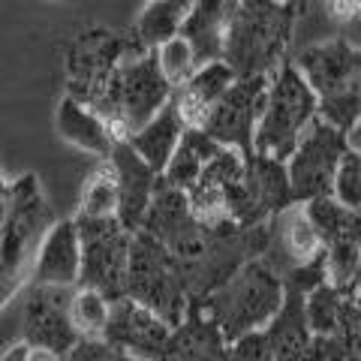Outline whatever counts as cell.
<instances>
[{
  "mask_svg": "<svg viewBox=\"0 0 361 361\" xmlns=\"http://www.w3.org/2000/svg\"><path fill=\"white\" fill-rule=\"evenodd\" d=\"M145 51L148 49L139 42L135 30L130 33L109 30V27L82 30L66 45V82H70L66 94L87 103L123 61L135 58V54H145Z\"/></svg>",
  "mask_w": 361,
  "mask_h": 361,
  "instance_id": "8",
  "label": "cell"
},
{
  "mask_svg": "<svg viewBox=\"0 0 361 361\" xmlns=\"http://www.w3.org/2000/svg\"><path fill=\"white\" fill-rule=\"evenodd\" d=\"M277 4H286V6H295V9H301V13H304V9H307V4H310V0H277Z\"/></svg>",
  "mask_w": 361,
  "mask_h": 361,
  "instance_id": "38",
  "label": "cell"
},
{
  "mask_svg": "<svg viewBox=\"0 0 361 361\" xmlns=\"http://www.w3.org/2000/svg\"><path fill=\"white\" fill-rule=\"evenodd\" d=\"M58 286H30L27 301L21 307V337L30 346H45L66 355L82 341L70 316V295Z\"/></svg>",
  "mask_w": 361,
  "mask_h": 361,
  "instance_id": "12",
  "label": "cell"
},
{
  "mask_svg": "<svg viewBox=\"0 0 361 361\" xmlns=\"http://www.w3.org/2000/svg\"><path fill=\"white\" fill-rule=\"evenodd\" d=\"M121 211V190H118V172L111 160H97L85 180L82 202H78L75 220H118Z\"/></svg>",
  "mask_w": 361,
  "mask_h": 361,
  "instance_id": "23",
  "label": "cell"
},
{
  "mask_svg": "<svg viewBox=\"0 0 361 361\" xmlns=\"http://www.w3.org/2000/svg\"><path fill=\"white\" fill-rule=\"evenodd\" d=\"M175 9H178V16L184 18V25H187V18L193 16V9H196V0H169Z\"/></svg>",
  "mask_w": 361,
  "mask_h": 361,
  "instance_id": "36",
  "label": "cell"
},
{
  "mask_svg": "<svg viewBox=\"0 0 361 361\" xmlns=\"http://www.w3.org/2000/svg\"><path fill=\"white\" fill-rule=\"evenodd\" d=\"M271 94V75H244L238 78L229 94H226L217 109L211 111L202 133H208L223 148H238L244 154L253 151L256 127L262 121V111L268 106Z\"/></svg>",
  "mask_w": 361,
  "mask_h": 361,
  "instance_id": "11",
  "label": "cell"
},
{
  "mask_svg": "<svg viewBox=\"0 0 361 361\" xmlns=\"http://www.w3.org/2000/svg\"><path fill=\"white\" fill-rule=\"evenodd\" d=\"M316 118H319V97L295 66V61H286L271 75V94L262 121L256 127L253 151L271 157V160L289 163L301 135L307 133Z\"/></svg>",
  "mask_w": 361,
  "mask_h": 361,
  "instance_id": "6",
  "label": "cell"
},
{
  "mask_svg": "<svg viewBox=\"0 0 361 361\" xmlns=\"http://www.w3.org/2000/svg\"><path fill=\"white\" fill-rule=\"evenodd\" d=\"M268 343L274 349L277 361H298L301 353L310 346L313 331L307 322V307H304V295L295 289H286V304L277 313V319L265 329Z\"/></svg>",
  "mask_w": 361,
  "mask_h": 361,
  "instance_id": "21",
  "label": "cell"
},
{
  "mask_svg": "<svg viewBox=\"0 0 361 361\" xmlns=\"http://www.w3.org/2000/svg\"><path fill=\"white\" fill-rule=\"evenodd\" d=\"M295 66L319 97V118L349 133L361 121V49L346 39L307 45Z\"/></svg>",
  "mask_w": 361,
  "mask_h": 361,
  "instance_id": "4",
  "label": "cell"
},
{
  "mask_svg": "<svg viewBox=\"0 0 361 361\" xmlns=\"http://www.w3.org/2000/svg\"><path fill=\"white\" fill-rule=\"evenodd\" d=\"M346 142H349V148H353V151H358V154H361V121L355 123L353 130L346 133Z\"/></svg>",
  "mask_w": 361,
  "mask_h": 361,
  "instance_id": "37",
  "label": "cell"
},
{
  "mask_svg": "<svg viewBox=\"0 0 361 361\" xmlns=\"http://www.w3.org/2000/svg\"><path fill=\"white\" fill-rule=\"evenodd\" d=\"M349 148L346 133L337 130L325 118H316L301 135L295 154L289 157V184L295 205H307L313 199L334 193V178Z\"/></svg>",
  "mask_w": 361,
  "mask_h": 361,
  "instance_id": "10",
  "label": "cell"
},
{
  "mask_svg": "<svg viewBox=\"0 0 361 361\" xmlns=\"http://www.w3.org/2000/svg\"><path fill=\"white\" fill-rule=\"evenodd\" d=\"M27 355H30V343L25 341H16L13 346L4 349V361H27Z\"/></svg>",
  "mask_w": 361,
  "mask_h": 361,
  "instance_id": "34",
  "label": "cell"
},
{
  "mask_svg": "<svg viewBox=\"0 0 361 361\" xmlns=\"http://www.w3.org/2000/svg\"><path fill=\"white\" fill-rule=\"evenodd\" d=\"M223 145H217L211 139L208 133L202 130H187L184 142H180V148L175 151L172 163L166 166L163 172V184L172 187V190H180V193H190L199 180H202V172H205V166L217 157V151Z\"/></svg>",
  "mask_w": 361,
  "mask_h": 361,
  "instance_id": "22",
  "label": "cell"
},
{
  "mask_svg": "<svg viewBox=\"0 0 361 361\" xmlns=\"http://www.w3.org/2000/svg\"><path fill=\"white\" fill-rule=\"evenodd\" d=\"M82 232V283L99 289L111 301L127 298L130 292V253L133 235L121 220H75Z\"/></svg>",
  "mask_w": 361,
  "mask_h": 361,
  "instance_id": "9",
  "label": "cell"
},
{
  "mask_svg": "<svg viewBox=\"0 0 361 361\" xmlns=\"http://www.w3.org/2000/svg\"><path fill=\"white\" fill-rule=\"evenodd\" d=\"M160 361H232L229 341L223 337L208 301L205 307L202 301L190 304L187 319L172 331Z\"/></svg>",
  "mask_w": 361,
  "mask_h": 361,
  "instance_id": "16",
  "label": "cell"
},
{
  "mask_svg": "<svg viewBox=\"0 0 361 361\" xmlns=\"http://www.w3.org/2000/svg\"><path fill=\"white\" fill-rule=\"evenodd\" d=\"M341 205H346L349 211H361V154L346 148L341 169H337L334 178V193H331Z\"/></svg>",
  "mask_w": 361,
  "mask_h": 361,
  "instance_id": "30",
  "label": "cell"
},
{
  "mask_svg": "<svg viewBox=\"0 0 361 361\" xmlns=\"http://www.w3.org/2000/svg\"><path fill=\"white\" fill-rule=\"evenodd\" d=\"M304 13L277 0H241L229 30H226L223 61L235 75H274L286 63L295 21Z\"/></svg>",
  "mask_w": 361,
  "mask_h": 361,
  "instance_id": "2",
  "label": "cell"
},
{
  "mask_svg": "<svg viewBox=\"0 0 361 361\" xmlns=\"http://www.w3.org/2000/svg\"><path fill=\"white\" fill-rule=\"evenodd\" d=\"M115 163V172H118V190H121V211H118V220L127 226L130 232H139L145 217L154 205V196L160 190V175L142 160L135 148L121 139L115 145V151L109 157Z\"/></svg>",
  "mask_w": 361,
  "mask_h": 361,
  "instance_id": "15",
  "label": "cell"
},
{
  "mask_svg": "<svg viewBox=\"0 0 361 361\" xmlns=\"http://www.w3.org/2000/svg\"><path fill=\"white\" fill-rule=\"evenodd\" d=\"M58 223L39 178L27 172L16 180H4V217H0V286L4 304L30 283L39 247Z\"/></svg>",
  "mask_w": 361,
  "mask_h": 361,
  "instance_id": "1",
  "label": "cell"
},
{
  "mask_svg": "<svg viewBox=\"0 0 361 361\" xmlns=\"http://www.w3.org/2000/svg\"><path fill=\"white\" fill-rule=\"evenodd\" d=\"M157 63H160V73H163V78L169 85H172L175 90L178 87H184L190 78L196 75V70H199V54H196V49H193V42H190L184 33L180 37H175V39H169L166 45H160L157 49Z\"/></svg>",
  "mask_w": 361,
  "mask_h": 361,
  "instance_id": "28",
  "label": "cell"
},
{
  "mask_svg": "<svg viewBox=\"0 0 361 361\" xmlns=\"http://www.w3.org/2000/svg\"><path fill=\"white\" fill-rule=\"evenodd\" d=\"M325 277L341 292H349L361 277V247L353 241L325 244Z\"/></svg>",
  "mask_w": 361,
  "mask_h": 361,
  "instance_id": "29",
  "label": "cell"
},
{
  "mask_svg": "<svg viewBox=\"0 0 361 361\" xmlns=\"http://www.w3.org/2000/svg\"><path fill=\"white\" fill-rule=\"evenodd\" d=\"M111 307H115V301L103 295L99 289L75 286L70 298V316L78 337H106L111 322Z\"/></svg>",
  "mask_w": 361,
  "mask_h": 361,
  "instance_id": "26",
  "label": "cell"
},
{
  "mask_svg": "<svg viewBox=\"0 0 361 361\" xmlns=\"http://www.w3.org/2000/svg\"><path fill=\"white\" fill-rule=\"evenodd\" d=\"M238 82V75L226 61H211V63H202L196 75L190 78L184 87L175 90V103L180 118L187 121L190 130H202L205 121L211 118V111L217 109L220 99L229 94V87Z\"/></svg>",
  "mask_w": 361,
  "mask_h": 361,
  "instance_id": "18",
  "label": "cell"
},
{
  "mask_svg": "<svg viewBox=\"0 0 361 361\" xmlns=\"http://www.w3.org/2000/svg\"><path fill=\"white\" fill-rule=\"evenodd\" d=\"M353 6H355V16H361V0H353Z\"/></svg>",
  "mask_w": 361,
  "mask_h": 361,
  "instance_id": "39",
  "label": "cell"
},
{
  "mask_svg": "<svg viewBox=\"0 0 361 361\" xmlns=\"http://www.w3.org/2000/svg\"><path fill=\"white\" fill-rule=\"evenodd\" d=\"M63 361H135L123 349L111 346L106 337H82L70 353L63 355Z\"/></svg>",
  "mask_w": 361,
  "mask_h": 361,
  "instance_id": "31",
  "label": "cell"
},
{
  "mask_svg": "<svg viewBox=\"0 0 361 361\" xmlns=\"http://www.w3.org/2000/svg\"><path fill=\"white\" fill-rule=\"evenodd\" d=\"M172 331H175L172 325L163 316H157L151 307H145V304L133 298H121L111 307L106 341L111 346L123 349L135 361H160Z\"/></svg>",
  "mask_w": 361,
  "mask_h": 361,
  "instance_id": "13",
  "label": "cell"
},
{
  "mask_svg": "<svg viewBox=\"0 0 361 361\" xmlns=\"http://www.w3.org/2000/svg\"><path fill=\"white\" fill-rule=\"evenodd\" d=\"M187 130H190V127H187V121L180 118L178 103H175V97H172V103H166L160 115H157L154 121L145 123L139 133H133L127 142L135 148V154H139L142 160L148 163L154 172L163 178L166 166L172 163L175 151L180 148V142H184Z\"/></svg>",
  "mask_w": 361,
  "mask_h": 361,
  "instance_id": "19",
  "label": "cell"
},
{
  "mask_svg": "<svg viewBox=\"0 0 361 361\" xmlns=\"http://www.w3.org/2000/svg\"><path fill=\"white\" fill-rule=\"evenodd\" d=\"M343 304H346V295L331 283H322L319 289H313L310 295H304L310 331L316 337H334L337 331H341Z\"/></svg>",
  "mask_w": 361,
  "mask_h": 361,
  "instance_id": "27",
  "label": "cell"
},
{
  "mask_svg": "<svg viewBox=\"0 0 361 361\" xmlns=\"http://www.w3.org/2000/svg\"><path fill=\"white\" fill-rule=\"evenodd\" d=\"M325 6H329V16L337 18V21H353V18H358L353 0H325Z\"/></svg>",
  "mask_w": 361,
  "mask_h": 361,
  "instance_id": "33",
  "label": "cell"
},
{
  "mask_svg": "<svg viewBox=\"0 0 361 361\" xmlns=\"http://www.w3.org/2000/svg\"><path fill=\"white\" fill-rule=\"evenodd\" d=\"M82 265H85V250H82V232H78L75 217L58 220L39 247L37 265H33V274H30V286L73 289L82 283Z\"/></svg>",
  "mask_w": 361,
  "mask_h": 361,
  "instance_id": "14",
  "label": "cell"
},
{
  "mask_svg": "<svg viewBox=\"0 0 361 361\" xmlns=\"http://www.w3.org/2000/svg\"><path fill=\"white\" fill-rule=\"evenodd\" d=\"M135 37L148 51H157L169 39H175L184 33V18L178 16V9L169 0H145L139 18H135Z\"/></svg>",
  "mask_w": 361,
  "mask_h": 361,
  "instance_id": "25",
  "label": "cell"
},
{
  "mask_svg": "<svg viewBox=\"0 0 361 361\" xmlns=\"http://www.w3.org/2000/svg\"><path fill=\"white\" fill-rule=\"evenodd\" d=\"M127 298L151 307L157 316H163L172 329H178V325L187 319L190 304H193L175 256L157 238H151L148 232L133 235Z\"/></svg>",
  "mask_w": 361,
  "mask_h": 361,
  "instance_id": "7",
  "label": "cell"
},
{
  "mask_svg": "<svg viewBox=\"0 0 361 361\" xmlns=\"http://www.w3.org/2000/svg\"><path fill=\"white\" fill-rule=\"evenodd\" d=\"M241 0H196L193 16L184 25V37L193 42L199 63L223 61L226 30H229Z\"/></svg>",
  "mask_w": 361,
  "mask_h": 361,
  "instance_id": "20",
  "label": "cell"
},
{
  "mask_svg": "<svg viewBox=\"0 0 361 361\" xmlns=\"http://www.w3.org/2000/svg\"><path fill=\"white\" fill-rule=\"evenodd\" d=\"M205 301L232 346L244 334L265 331L277 319L286 304V280L277 277L262 259H253Z\"/></svg>",
  "mask_w": 361,
  "mask_h": 361,
  "instance_id": "5",
  "label": "cell"
},
{
  "mask_svg": "<svg viewBox=\"0 0 361 361\" xmlns=\"http://www.w3.org/2000/svg\"><path fill=\"white\" fill-rule=\"evenodd\" d=\"M27 361H63V355L54 353V349H45V346H30Z\"/></svg>",
  "mask_w": 361,
  "mask_h": 361,
  "instance_id": "35",
  "label": "cell"
},
{
  "mask_svg": "<svg viewBox=\"0 0 361 361\" xmlns=\"http://www.w3.org/2000/svg\"><path fill=\"white\" fill-rule=\"evenodd\" d=\"M229 355H232V361H277L265 331L244 334L241 341H235L229 346Z\"/></svg>",
  "mask_w": 361,
  "mask_h": 361,
  "instance_id": "32",
  "label": "cell"
},
{
  "mask_svg": "<svg viewBox=\"0 0 361 361\" xmlns=\"http://www.w3.org/2000/svg\"><path fill=\"white\" fill-rule=\"evenodd\" d=\"M283 217V229H280V241H283V250L292 256V268L307 265L313 259H319L325 253V241L319 229L313 226V220L307 217L304 205H292L289 211L280 214Z\"/></svg>",
  "mask_w": 361,
  "mask_h": 361,
  "instance_id": "24",
  "label": "cell"
},
{
  "mask_svg": "<svg viewBox=\"0 0 361 361\" xmlns=\"http://www.w3.org/2000/svg\"><path fill=\"white\" fill-rule=\"evenodd\" d=\"M172 97L175 87L163 78L157 51H145L123 61L109 75V82L87 99V106L109 121L115 139L121 142L154 121L166 103H172Z\"/></svg>",
  "mask_w": 361,
  "mask_h": 361,
  "instance_id": "3",
  "label": "cell"
},
{
  "mask_svg": "<svg viewBox=\"0 0 361 361\" xmlns=\"http://www.w3.org/2000/svg\"><path fill=\"white\" fill-rule=\"evenodd\" d=\"M54 127H58V135L66 145H73L75 151L97 157V160H109L118 145L109 121L99 115L97 109H90L82 99H75L73 94H63L58 99Z\"/></svg>",
  "mask_w": 361,
  "mask_h": 361,
  "instance_id": "17",
  "label": "cell"
}]
</instances>
